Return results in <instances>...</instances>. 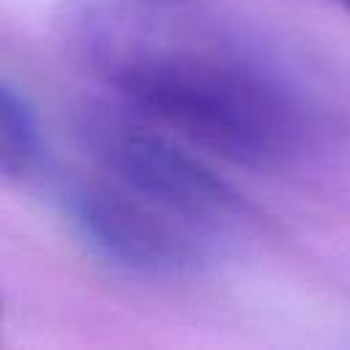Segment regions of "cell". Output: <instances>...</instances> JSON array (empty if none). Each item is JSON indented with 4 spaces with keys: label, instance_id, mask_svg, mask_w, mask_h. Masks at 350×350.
<instances>
[{
    "label": "cell",
    "instance_id": "cell-1",
    "mask_svg": "<svg viewBox=\"0 0 350 350\" xmlns=\"http://www.w3.org/2000/svg\"><path fill=\"white\" fill-rule=\"evenodd\" d=\"M170 3L66 0L57 30L118 104L191 148L252 170L298 159L320 123L301 71L268 44Z\"/></svg>",
    "mask_w": 350,
    "mask_h": 350
},
{
    "label": "cell",
    "instance_id": "cell-2",
    "mask_svg": "<svg viewBox=\"0 0 350 350\" xmlns=\"http://www.w3.org/2000/svg\"><path fill=\"white\" fill-rule=\"evenodd\" d=\"M77 134L104 178L213 235L246 213L243 197L197 148L118 101L85 109Z\"/></svg>",
    "mask_w": 350,
    "mask_h": 350
},
{
    "label": "cell",
    "instance_id": "cell-3",
    "mask_svg": "<svg viewBox=\"0 0 350 350\" xmlns=\"http://www.w3.org/2000/svg\"><path fill=\"white\" fill-rule=\"evenodd\" d=\"M77 238L107 265L139 276H178L208 262L219 235L131 194L109 178L60 189Z\"/></svg>",
    "mask_w": 350,
    "mask_h": 350
},
{
    "label": "cell",
    "instance_id": "cell-4",
    "mask_svg": "<svg viewBox=\"0 0 350 350\" xmlns=\"http://www.w3.org/2000/svg\"><path fill=\"white\" fill-rule=\"evenodd\" d=\"M0 172L5 183L30 186L46 172V139L38 115L11 79L0 88Z\"/></svg>",
    "mask_w": 350,
    "mask_h": 350
},
{
    "label": "cell",
    "instance_id": "cell-5",
    "mask_svg": "<svg viewBox=\"0 0 350 350\" xmlns=\"http://www.w3.org/2000/svg\"><path fill=\"white\" fill-rule=\"evenodd\" d=\"M334 3H339L342 8H347V11H350V0H334Z\"/></svg>",
    "mask_w": 350,
    "mask_h": 350
},
{
    "label": "cell",
    "instance_id": "cell-6",
    "mask_svg": "<svg viewBox=\"0 0 350 350\" xmlns=\"http://www.w3.org/2000/svg\"><path fill=\"white\" fill-rule=\"evenodd\" d=\"M172 3H178V0H172Z\"/></svg>",
    "mask_w": 350,
    "mask_h": 350
}]
</instances>
